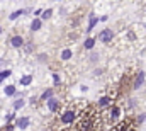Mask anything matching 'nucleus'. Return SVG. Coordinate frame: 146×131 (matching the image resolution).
<instances>
[{
    "label": "nucleus",
    "instance_id": "f257e3e1",
    "mask_svg": "<svg viewBox=\"0 0 146 131\" xmlns=\"http://www.w3.org/2000/svg\"><path fill=\"white\" fill-rule=\"evenodd\" d=\"M110 131H136V119L133 116H129V118L115 123Z\"/></svg>",
    "mask_w": 146,
    "mask_h": 131
},
{
    "label": "nucleus",
    "instance_id": "f03ea898",
    "mask_svg": "<svg viewBox=\"0 0 146 131\" xmlns=\"http://www.w3.org/2000/svg\"><path fill=\"white\" fill-rule=\"evenodd\" d=\"M119 114H121V109L117 106H110L107 111H102V119H104V123L114 126L119 119Z\"/></svg>",
    "mask_w": 146,
    "mask_h": 131
},
{
    "label": "nucleus",
    "instance_id": "7ed1b4c3",
    "mask_svg": "<svg viewBox=\"0 0 146 131\" xmlns=\"http://www.w3.org/2000/svg\"><path fill=\"white\" fill-rule=\"evenodd\" d=\"M75 119H76V109L75 107H68V109L63 111V114L60 118V126L68 128V126H72L75 123Z\"/></svg>",
    "mask_w": 146,
    "mask_h": 131
},
{
    "label": "nucleus",
    "instance_id": "20e7f679",
    "mask_svg": "<svg viewBox=\"0 0 146 131\" xmlns=\"http://www.w3.org/2000/svg\"><path fill=\"white\" fill-rule=\"evenodd\" d=\"M99 39H100V43H110L114 39V31L112 29H104L99 34Z\"/></svg>",
    "mask_w": 146,
    "mask_h": 131
},
{
    "label": "nucleus",
    "instance_id": "39448f33",
    "mask_svg": "<svg viewBox=\"0 0 146 131\" xmlns=\"http://www.w3.org/2000/svg\"><path fill=\"white\" fill-rule=\"evenodd\" d=\"M60 106H61V104H60V99L58 97H51L48 100V109H49L51 112H56V111L60 109Z\"/></svg>",
    "mask_w": 146,
    "mask_h": 131
},
{
    "label": "nucleus",
    "instance_id": "423d86ee",
    "mask_svg": "<svg viewBox=\"0 0 146 131\" xmlns=\"http://www.w3.org/2000/svg\"><path fill=\"white\" fill-rule=\"evenodd\" d=\"M143 82H145V72H139V73L136 75L134 82H133V89H139V87L143 85Z\"/></svg>",
    "mask_w": 146,
    "mask_h": 131
},
{
    "label": "nucleus",
    "instance_id": "0eeeda50",
    "mask_svg": "<svg viewBox=\"0 0 146 131\" xmlns=\"http://www.w3.org/2000/svg\"><path fill=\"white\" fill-rule=\"evenodd\" d=\"M15 124H17V126H19V128H21V130H26V128H27V126H29V124H31V119H29V118H26V116H24V118H19V119H17V121H15Z\"/></svg>",
    "mask_w": 146,
    "mask_h": 131
},
{
    "label": "nucleus",
    "instance_id": "6e6552de",
    "mask_svg": "<svg viewBox=\"0 0 146 131\" xmlns=\"http://www.w3.org/2000/svg\"><path fill=\"white\" fill-rule=\"evenodd\" d=\"M10 44H12V48H21V46H24V39L21 36H14L10 39Z\"/></svg>",
    "mask_w": 146,
    "mask_h": 131
},
{
    "label": "nucleus",
    "instance_id": "1a4fd4ad",
    "mask_svg": "<svg viewBox=\"0 0 146 131\" xmlns=\"http://www.w3.org/2000/svg\"><path fill=\"white\" fill-rule=\"evenodd\" d=\"M110 102H112V97H109V96H106V97H100V100H99V107L100 109H104V107H107Z\"/></svg>",
    "mask_w": 146,
    "mask_h": 131
},
{
    "label": "nucleus",
    "instance_id": "9d476101",
    "mask_svg": "<svg viewBox=\"0 0 146 131\" xmlns=\"http://www.w3.org/2000/svg\"><path fill=\"white\" fill-rule=\"evenodd\" d=\"M19 84H21V85H24V87H26V85H29V84H33V75H24V77L19 80Z\"/></svg>",
    "mask_w": 146,
    "mask_h": 131
},
{
    "label": "nucleus",
    "instance_id": "9b49d317",
    "mask_svg": "<svg viewBox=\"0 0 146 131\" xmlns=\"http://www.w3.org/2000/svg\"><path fill=\"white\" fill-rule=\"evenodd\" d=\"M54 96V92H53V89H48V90H44L42 94H41V99L42 100H49V99Z\"/></svg>",
    "mask_w": 146,
    "mask_h": 131
},
{
    "label": "nucleus",
    "instance_id": "f8f14e48",
    "mask_svg": "<svg viewBox=\"0 0 146 131\" xmlns=\"http://www.w3.org/2000/svg\"><path fill=\"white\" fill-rule=\"evenodd\" d=\"M41 26H42V21L41 19H33V24H31V29L33 31H39Z\"/></svg>",
    "mask_w": 146,
    "mask_h": 131
},
{
    "label": "nucleus",
    "instance_id": "ddd939ff",
    "mask_svg": "<svg viewBox=\"0 0 146 131\" xmlns=\"http://www.w3.org/2000/svg\"><path fill=\"white\" fill-rule=\"evenodd\" d=\"M97 22H99V19L92 15V17H90V22H88V27H87V31H92V29L95 27V24H97Z\"/></svg>",
    "mask_w": 146,
    "mask_h": 131
},
{
    "label": "nucleus",
    "instance_id": "4468645a",
    "mask_svg": "<svg viewBox=\"0 0 146 131\" xmlns=\"http://www.w3.org/2000/svg\"><path fill=\"white\" fill-rule=\"evenodd\" d=\"M94 44H95V39H92V37H88L85 43H83V46H85V49H92L94 48Z\"/></svg>",
    "mask_w": 146,
    "mask_h": 131
},
{
    "label": "nucleus",
    "instance_id": "2eb2a0df",
    "mask_svg": "<svg viewBox=\"0 0 146 131\" xmlns=\"http://www.w3.org/2000/svg\"><path fill=\"white\" fill-rule=\"evenodd\" d=\"M72 49H63V51H61V60H70V58H72Z\"/></svg>",
    "mask_w": 146,
    "mask_h": 131
},
{
    "label": "nucleus",
    "instance_id": "dca6fc26",
    "mask_svg": "<svg viewBox=\"0 0 146 131\" xmlns=\"http://www.w3.org/2000/svg\"><path fill=\"white\" fill-rule=\"evenodd\" d=\"M22 14H24V10H15V12H12V14L9 15V19H10V21H15V19H17V17H21Z\"/></svg>",
    "mask_w": 146,
    "mask_h": 131
},
{
    "label": "nucleus",
    "instance_id": "f3484780",
    "mask_svg": "<svg viewBox=\"0 0 146 131\" xmlns=\"http://www.w3.org/2000/svg\"><path fill=\"white\" fill-rule=\"evenodd\" d=\"M14 94H15V87H14V85L5 87V96H9V97H10V96H14Z\"/></svg>",
    "mask_w": 146,
    "mask_h": 131
},
{
    "label": "nucleus",
    "instance_id": "a211bd4d",
    "mask_svg": "<svg viewBox=\"0 0 146 131\" xmlns=\"http://www.w3.org/2000/svg\"><path fill=\"white\" fill-rule=\"evenodd\" d=\"M51 14H53V10H51V9H46V10H42L41 17H42V19H49V17H51Z\"/></svg>",
    "mask_w": 146,
    "mask_h": 131
},
{
    "label": "nucleus",
    "instance_id": "6ab92c4d",
    "mask_svg": "<svg viewBox=\"0 0 146 131\" xmlns=\"http://www.w3.org/2000/svg\"><path fill=\"white\" fill-rule=\"evenodd\" d=\"M22 106H24V100H22V99H19V100L14 102V109H21Z\"/></svg>",
    "mask_w": 146,
    "mask_h": 131
},
{
    "label": "nucleus",
    "instance_id": "aec40b11",
    "mask_svg": "<svg viewBox=\"0 0 146 131\" xmlns=\"http://www.w3.org/2000/svg\"><path fill=\"white\" fill-rule=\"evenodd\" d=\"M53 82H54V85H60V75L58 73L53 75Z\"/></svg>",
    "mask_w": 146,
    "mask_h": 131
},
{
    "label": "nucleus",
    "instance_id": "412c9836",
    "mask_svg": "<svg viewBox=\"0 0 146 131\" xmlns=\"http://www.w3.org/2000/svg\"><path fill=\"white\" fill-rule=\"evenodd\" d=\"M2 131H14V126H12V124H7V126H5Z\"/></svg>",
    "mask_w": 146,
    "mask_h": 131
},
{
    "label": "nucleus",
    "instance_id": "4be33fe9",
    "mask_svg": "<svg viewBox=\"0 0 146 131\" xmlns=\"http://www.w3.org/2000/svg\"><path fill=\"white\" fill-rule=\"evenodd\" d=\"M33 48H34L33 44H26V51H33Z\"/></svg>",
    "mask_w": 146,
    "mask_h": 131
},
{
    "label": "nucleus",
    "instance_id": "5701e85b",
    "mask_svg": "<svg viewBox=\"0 0 146 131\" xmlns=\"http://www.w3.org/2000/svg\"><path fill=\"white\" fill-rule=\"evenodd\" d=\"M2 31H3V29H2V26H0V34H2Z\"/></svg>",
    "mask_w": 146,
    "mask_h": 131
},
{
    "label": "nucleus",
    "instance_id": "b1692460",
    "mask_svg": "<svg viewBox=\"0 0 146 131\" xmlns=\"http://www.w3.org/2000/svg\"><path fill=\"white\" fill-rule=\"evenodd\" d=\"M58 2H60V0H58Z\"/></svg>",
    "mask_w": 146,
    "mask_h": 131
}]
</instances>
